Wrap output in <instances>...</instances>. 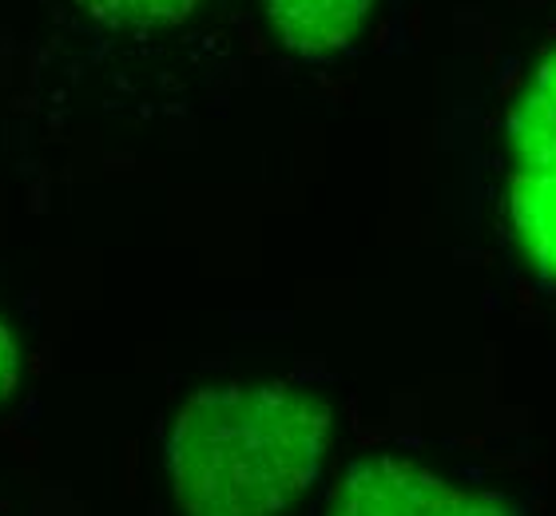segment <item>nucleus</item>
Listing matches in <instances>:
<instances>
[{"label":"nucleus","mask_w":556,"mask_h":516,"mask_svg":"<svg viewBox=\"0 0 556 516\" xmlns=\"http://www.w3.org/2000/svg\"><path fill=\"white\" fill-rule=\"evenodd\" d=\"M24 378V345H21V333L12 326L4 314H0V405L9 402L16 386Z\"/></svg>","instance_id":"6"},{"label":"nucleus","mask_w":556,"mask_h":516,"mask_svg":"<svg viewBox=\"0 0 556 516\" xmlns=\"http://www.w3.org/2000/svg\"><path fill=\"white\" fill-rule=\"evenodd\" d=\"M334 410L282 378L215 381L175 410L163 477L179 516H287L323 477Z\"/></svg>","instance_id":"1"},{"label":"nucleus","mask_w":556,"mask_h":516,"mask_svg":"<svg viewBox=\"0 0 556 516\" xmlns=\"http://www.w3.org/2000/svg\"><path fill=\"white\" fill-rule=\"evenodd\" d=\"M326 516H521L513 501L477 493L409 457L350 461L338 477Z\"/></svg>","instance_id":"3"},{"label":"nucleus","mask_w":556,"mask_h":516,"mask_svg":"<svg viewBox=\"0 0 556 516\" xmlns=\"http://www.w3.org/2000/svg\"><path fill=\"white\" fill-rule=\"evenodd\" d=\"M382 0H255L263 33L302 64H326L358 45Z\"/></svg>","instance_id":"5"},{"label":"nucleus","mask_w":556,"mask_h":516,"mask_svg":"<svg viewBox=\"0 0 556 516\" xmlns=\"http://www.w3.org/2000/svg\"><path fill=\"white\" fill-rule=\"evenodd\" d=\"M68 33L100 48H155L184 40L231 0H48Z\"/></svg>","instance_id":"4"},{"label":"nucleus","mask_w":556,"mask_h":516,"mask_svg":"<svg viewBox=\"0 0 556 516\" xmlns=\"http://www.w3.org/2000/svg\"><path fill=\"white\" fill-rule=\"evenodd\" d=\"M505 143L513 235L536 282L556 290V48L536 60L521 84L505 124Z\"/></svg>","instance_id":"2"}]
</instances>
